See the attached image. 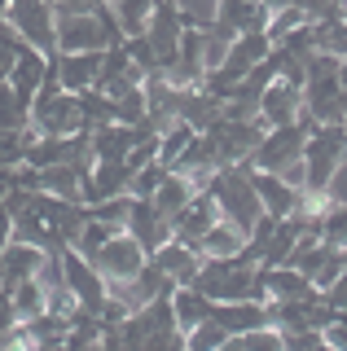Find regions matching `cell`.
Here are the masks:
<instances>
[{
	"mask_svg": "<svg viewBox=\"0 0 347 351\" xmlns=\"http://www.w3.org/2000/svg\"><path fill=\"white\" fill-rule=\"evenodd\" d=\"M128 184H132V167H128V162L97 158L93 167L84 171V206L106 202V197H132V193H128Z\"/></svg>",
	"mask_w": 347,
	"mask_h": 351,
	"instance_id": "12",
	"label": "cell"
},
{
	"mask_svg": "<svg viewBox=\"0 0 347 351\" xmlns=\"http://www.w3.org/2000/svg\"><path fill=\"white\" fill-rule=\"evenodd\" d=\"M31 141H36V132H31V128H23V132H0V171L23 167Z\"/></svg>",
	"mask_w": 347,
	"mask_h": 351,
	"instance_id": "32",
	"label": "cell"
},
{
	"mask_svg": "<svg viewBox=\"0 0 347 351\" xmlns=\"http://www.w3.org/2000/svg\"><path fill=\"white\" fill-rule=\"evenodd\" d=\"M163 176H167V167H163V162H145L141 171H132V184H128V193H132V197H149V193L158 189Z\"/></svg>",
	"mask_w": 347,
	"mask_h": 351,
	"instance_id": "36",
	"label": "cell"
},
{
	"mask_svg": "<svg viewBox=\"0 0 347 351\" xmlns=\"http://www.w3.org/2000/svg\"><path fill=\"white\" fill-rule=\"evenodd\" d=\"M167 303H171V321H176V329L180 334H189L193 325H202L211 316V299L202 290H193V285H176V290L167 294Z\"/></svg>",
	"mask_w": 347,
	"mask_h": 351,
	"instance_id": "23",
	"label": "cell"
},
{
	"mask_svg": "<svg viewBox=\"0 0 347 351\" xmlns=\"http://www.w3.org/2000/svg\"><path fill=\"white\" fill-rule=\"evenodd\" d=\"M224 343H229V334H224L215 321H202V325H193L185 334V351H220Z\"/></svg>",
	"mask_w": 347,
	"mask_h": 351,
	"instance_id": "35",
	"label": "cell"
},
{
	"mask_svg": "<svg viewBox=\"0 0 347 351\" xmlns=\"http://www.w3.org/2000/svg\"><path fill=\"white\" fill-rule=\"evenodd\" d=\"M246 171H251V167H246ZM251 189L259 197V206H264V215H273V219L295 215L299 202H303V193L290 189V184L281 180V176H273V171H251Z\"/></svg>",
	"mask_w": 347,
	"mask_h": 351,
	"instance_id": "17",
	"label": "cell"
},
{
	"mask_svg": "<svg viewBox=\"0 0 347 351\" xmlns=\"http://www.w3.org/2000/svg\"><path fill=\"white\" fill-rule=\"evenodd\" d=\"M115 123H123V128L145 123V84L132 88V93H123V97L115 101Z\"/></svg>",
	"mask_w": 347,
	"mask_h": 351,
	"instance_id": "34",
	"label": "cell"
},
{
	"mask_svg": "<svg viewBox=\"0 0 347 351\" xmlns=\"http://www.w3.org/2000/svg\"><path fill=\"white\" fill-rule=\"evenodd\" d=\"M9 307H14L18 325L36 321V316L45 312V290H40V281L36 277H31V281H14V285H9Z\"/></svg>",
	"mask_w": 347,
	"mask_h": 351,
	"instance_id": "27",
	"label": "cell"
},
{
	"mask_svg": "<svg viewBox=\"0 0 347 351\" xmlns=\"http://www.w3.org/2000/svg\"><path fill=\"white\" fill-rule=\"evenodd\" d=\"M207 321H215L229 338H242L255 329H268V303H215Z\"/></svg>",
	"mask_w": 347,
	"mask_h": 351,
	"instance_id": "19",
	"label": "cell"
},
{
	"mask_svg": "<svg viewBox=\"0 0 347 351\" xmlns=\"http://www.w3.org/2000/svg\"><path fill=\"white\" fill-rule=\"evenodd\" d=\"M259 285H264V303H308L317 299V290H312V281L295 272L290 263H281V268H259Z\"/></svg>",
	"mask_w": 347,
	"mask_h": 351,
	"instance_id": "16",
	"label": "cell"
},
{
	"mask_svg": "<svg viewBox=\"0 0 347 351\" xmlns=\"http://www.w3.org/2000/svg\"><path fill=\"white\" fill-rule=\"evenodd\" d=\"M339 93H343V101H347V58L339 62Z\"/></svg>",
	"mask_w": 347,
	"mask_h": 351,
	"instance_id": "41",
	"label": "cell"
},
{
	"mask_svg": "<svg viewBox=\"0 0 347 351\" xmlns=\"http://www.w3.org/2000/svg\"><path fill=\"white\" fill-rule=\"evenodd\" d=\"M106 0H53V9H71V14H97Z\"/></svg>",
	"mask_w": 347,
	"mask_h": 351,
	"instance_id": "40",
	"label": "cell"
},
{
	"mask_svg": "<svg viewBox=\"0 0 347 351\" xmlns=\"http://www.w3.org/2000/svg\"><path fill=\"white\" fill-rule=\"evenodd\" d=\"M36 351H67V343H36Z\"/></svg>",
	"mask_w": 347,
	"mask_h": 351,
	"instance_id": "43",
	"label": "cell"
},
{
	"mask_svg": "<svg viewBox=\"0 0 347 351\" xmlns=\"http://www.w3.org/2000/svg\"><path fill=\"white\" fill-rule=\"evenodd\" d=\"M145 250L136 246L128 233H115L106 246H97L93 255H88V263L97 268V277H101L106 285H119V281H132L141 268H145Z\"/></svg>",
	"mask_w": 347,
	"mask_h": 351,
	"instance_id": "8",
	"label": "cell"
},
{
	"mask_svg": "<svg viewBox=\"0 0 347 351\" xmlns=\"http://www.w3.org/2000/svg\"><path fill=\"white\" fill-rule=\"evenodd\" d=\"M62 285L75 294V303L88 307V312H97V307L106 303V281L97 277V268L84 255H75V250L67 246L62 250Z\"/></svg>",
	"mask_w": 347,
	"mask_h": 351,
	"instance_id": "9",
	"label": "cell"
},
{
	"mask_svg": "<svg viewBox=\"0 0 347 351\" xmlns=\"http://www.w3.org/2000/svg\"><path fill=\"white\" fill-rule=\"evenodd\" d=\"M207 193H211L220 219H229V224L242 228V233H251V224L264 215V206H259V197L251 189V171H246V162H242V167H220L207 180Z\"/></svg>",
	"mask_w": 347,
	"mask_h": 351,
	"instance_id": "4",
	"label": "cell"
},
{
	"mask_svg": "<svg viewBox=\"0 0 347 351\" xmlns=\"http://www.w3.org/2000/svg\"><path fill=\"white\" fill-rule=\"evenodd\" d=\"M215 119H220V101L207 88H185L180 93V123H189L193 132H207Z\"/></svg>",
	"mask_w": 347,
	"mask_h": 351,
	"instance_id": "26",
	"label": "cell"
},
{
	"mask_svg": "<svg viewBox=\"0 0 347 351\" xmlns=\"http://www.w3.org/2000/svg\"><path fill=\"white\" fill-rule=\"evenodd\" d=\"M339 9H343V18H347V0H339Z\"/></svg>",
	"mask_w": 347,
	"mask_h": 351,
	"instance_id": "44",
	"label": "cell"
},
{
	"mask_svg": "<svg viewBox=\"0 0 347 351\" xmlns=\"http://www.w3.org/2000/svg\"><path fill=\"white\" fill-rule=\"evenodd\" d=\"M53 75L67 93H84L101 75V53H53Z\"/></svg>",
	"mask_w": 347,
	"mask_h": 351,
	"instance_id": "20",
	"label": "cell"
},
{
	"mask_svg": "<svg viewBox=\"0 0 347 351\" xmlns=\"http://www.w3.org/2000/svg\"><path fill=\"white\" fill-rule=\"evenodd\" d=\"M303 141H308V128H303V123L268 128L264 136H259L255 154L246 158V167H251V171H281V167H290V162L303 158Z\"/></svg>",
	"mask_w": 347,
	"mask_h": 351,
	"instance_id": "7",
	"label": "cell"
},
{
	"mask_svg": "<svg viewBox=\"0 0 347 351\" xmlns=\"http://www.w3.org/2000/svg\"><path fill=\"white\" fill-rule=\"evenodd\" d=\"M123 233L132 237L136 246L145 250V255H154L163 241H171V224L145 202V197H132V206H128V219H123Z\"/></svg>",
	"mask_w": 347,
	"mask_h": 351,
	"instance_id": "11",
	"label": "cell"
},
{
	"mask_svg": "<svg viewBox=\"0 0 347 351\" xmlns=\"http://www.w3.org/2000/svg\"><path fill=\"white\" fill-rule=\"evenodd\" d=\"M40 259H45V250L36 246H23V241H9L5 250H0V277H5V290L14 281H31L40 272Z\"/></svg>",
	"mask_w": 347,
	"mask_h": 351,
	"instance_id": "24",
	"label": "cell"
},
{
	"mask_svg": "<svg viewBox=\"0 0 347 351\" xmlns=\"http://www.w3.org/2000/svg\"><path fill=\"white\" fill-rule=\"evenodd\" d=\"M193 290H202L211 303H264V285H259V268L246 263L242 255L229 259H202Z\"/></svg>",
	"mask_w": 347,
	"mask_h": 351,
	"instance_id": "1",
	"label": "cell"
},
{
	"mask_svg": "<svg viewBox=\"0 0 347 351\" xmlns=\"http://www.w3.org/2000/svg\"><path fill=\"white\" fill-rule=\"evenodd\" d=\"M220 351H246V343H242V338H229V343H224Z\"/></svg>",
	"mask_w": 347,
	"mask_h": 351,
	"instance_id": "42",
	"label": "cell"
},
{
	"mask_svg": "<svg viewBox=\"0 0 347 351\" xmlns=\"http://www.w3.org/2000/svg\"><path fill=\"white\" fill-rule=\"evenodd\" d=\"M343 158H347V123L308 128V141H303V193L330 189Z\"/></svg>",
	"mask_w": 347,
	"mask_h": 351,
	"instance_id": "3",
	"label": "cell"
},
{
	"mask_svg": "<svg viewBox=\"0 0 347 351\" xmlns=\"http://www.w3.org/2000/svg\"><path fill=\"white\" fill-rule=\"evenodd\" d=\"M268 9L259 0H220L215 5V22H211V36L220 40H237V36H251V31H264Z\"/></svg>",
	"mask_w": 347,
	"mask_h": 351,
	"instance_id": "10",
	"label": "cell"
},
{
	"mask_svg": "<svg viewBox=\"0 0 347 351\" xmlns=\"http://www.w3.org/2000/svg\"><path fill=\"white\" fill-rule=\"evenodd\" d=\"M18 53H23V40L9 31V22H0V80H9V71H14Z\"/></svg>",
	"mask_w": 347,
	"mask_h": 351,
	"instance_id": "37",
	"label": "cell"
},
{
	"mask_svg": "<svg viewBox=\"0 0 347 351\" xmlns=\"http://www.w3.org/2000/svg\"><path fill=\"white\" fill-rule=\"evenodd\" d=\"M299 114H303V93L299 88H290V84H281L273 80L264 88V97H259V106H255V119L268 128H286V123H299Z\"/></svg>",
	"mask_w": 347,
	"mask_h": 351,
	"instance_id": "13",
	"label": "cell"
},
{
	"mask_svg": "<svg viewBox=\"0 0 347 351\" xmlns=\"http://www.w3.org/2000/svg\"><path fill=\"white\" fill-rule=\"evenodd\" d=\"M325 197H330V202H347V158L339 162V171H334V180H330V189H325Z\"/></svg>",
	"mask_w": 347,
	"mask_h": 351,
	"instance_id": "39",
	"label": "cell"
},
{
	"mask_svg": "<svg viewBox=\"0 0 347 351\" xmlns=\"http://www.w3.org/2000/svg\"><path fill=\"white\" fill-rule=\"evenodd\" d=\"M53 44H58V53H106V49H115V44H123V31H119L110 5H101L97 14H71V9H58Z\"/></svg>",
	"mask_w": 347,
	"mask_h": 351,
	"instance_id": "2",
	"label": "cell"
},
{
	"mask_svg": "<svg viewBox=\"0 0 347 351\" xmlns=\"http://www.w3.org/2000/svg\"><path fill=\"white\" fill-rule=\"evenodd\" d=\"M5 22H9V31H14L27 49L45 53V58L58 53V44H53V22H58L53 0H9V5H5Z\"/></svg>",
	"mask_w": 347,
	"mask_h": 351,
	"instance_id": "6",
	"label": "cell"
},
{
	"mask_svg": "<svg viewBox=\"0 0 347 351\" xmlns=\"http://www.w3.org/2000/svg\"><path fill=\"white\" fill-rule=\"evenodd\" d=\"M242 246H246V233H242V228H233L229 219H215L193 250H198L202 259H229V255H242Z\"/></svg>",
	"mask_w": 347,
	"mask_h": 351,
	"instance_id": "25",
	"label": "cell"
},
{
	"mask_svg": "<svg viewBox=\"0 0 347 351\" xmlns=\"http://www.w3.org/2000/svg\"><path fill=\"white\" fill-rule=\"evenodd\" d=\"M171 5H176V14L189 31H207L215 22V5H220V0H171Z\"/></svg>",
	"mask_w": 347,
	"mask_h": 351,
	"instance_id": "33",
	"label": "cell"
},
{
	"mask_svg": "<svg viewBox=\"0 0 347 351\" xmlns=\"http://www.w3.org/2000/svg\"><path fill=\"white\" fill-rule=\"evenodd\" d=\"M193 136H198V132H193L189 123H180V119L163 128V132H158V162H163V167H167V171L176 167V162L185 158V149L193 145Z\"/></svg>",
	"mask_w": 347,
	"mask_h": 351,
	"instance_id": "28",
	"label": "cell"
},
{
	"mask_svg": "<svg viewBox=\"0 0 347 351\" xmlns=\"http://www.w3.org/2000/svg\"><path fill=\"white\" fill-rule=\"evenodd\" d=\"M31 123V106L9 88V80H0V132H23Z\"/></svg>",
	"mask_w": 347,
	"mask_h": 351,
	"instance_id": "30",
	"label": "cell"
},
{
	"mask_svg": "<svg viewBox=\"0 0 347 351\" xmlns=\"http://www.w3.org/2000/svg\"><path fill=\"white\" fill-rule=\"evenodd\" d=\"M202 136H207V145H211L215 167H242L255 154L259 136H264V123H259V119H215Z\"/></svg>",
	"mask_w": 347,
	"mask_h": 351,
	"instance_id": "5",
	"label": "cell"
},
{
	"mask_svg": "<svg viewBox=\"0 0 347 351\" xmlns=\"http://www.w3.org/2000/svg\"><path fill=\"white\" fill-rule=\"evenodd\" d=\"M242 343H246V351H286V347H281V334L273 325L255 329V334H242Z\"/></svg>",
	"mask_w": 347,
	"mask_h": 351,
	"instance_id": "38",
	"label": "cell"
},
{
	"mask_svg": "<svg viewBox=\"0 0 347 351\" xmlns=\"http://www.w3.org/2000/svg\"><path fill=\"white\" fill-rule=\"evenodd\" d=\"M198 193H202V184L193 180V176H185V171H167V176L158 180V189L149 193L145 202H149V206H154V211H158V215L171 224V219L185 211V206H189Z\"/></svg>",
	"mask_w": 347,
	"mask_h": 351,
	"instance_id": "14",
	"label": "cell"
},
{
	"mask_svg": "<svg viewBox=\"0 0 347 351\" xmlns=\"http://www.w3.org/2000/svg\"><path fill=\"white\" fill-rule=\"evenodd\" d=\"M36 193H49V197H58V202L84 206V167H75V162L40 167L36 171Z\"/></svg>",
	"mask_w": 347,
	"mask_h": 351,
	"instance_id": "18",
	"label": "cell"
},
{
	"mask_svg": "<svg viewBox=\"0 0 347 351\" xmlns=\"http://www.w3.org/2000/svg\"><path fill=\"white\" fill-rule=\"evenodd\" d=\"M149 263L167 277L171 285H193V277H198V268H202V255L189 246V241H163V246L149 255Z\"/></svg>",
	"mask_w": 347,
	"mask_h": 351,
	"instance_id": "15",
	"label": "cell"
},
{
	"mask_svg": "<svg viewBox=\"0 0 347 351\" xmlns=\"http://www.w3.org/2000/svg\"><path fill=\"white\" fill-rule=\"evenodd\" d=\"M49 66H53V58H45V53H36V49H27V44H23L14 71H9V88H14V93L31 106V101H36V93H40V84H45V75H49Z\"/></svg>",
	"mask_w": 347,
	"mask_h": 351,
	"instance_id": "22",
	"label": "cell"
},
{
	"mask_svg": "<svg viewBox=\"0 0 347 351\" xmlns=\"http://www.w3.org/2000/svg\"><path fill=\"white\" fill-rule=\"evenodd\" d=\"M317 237L325 241V246H334V250H347V202H330V206H325Z\"/></svg>",
	"mask_w": 347,
	"mask_h": 351,
	"instance_id": "31",
	"label": "cell"
},
{
	"mask_svg": "<svg viewBox=\"0 0 347 351\" xmlns=\"http://www.w3.org/2000/svg\"><path fill=\"white\" fill-rule=\"evenodd\" d=\"M215 219H220V211H215L211 193L202 189V193H198V197H193V202L185 206V211H180L176 219H171V237H176V241H189V246H198V241H202V233H207V228L215 224Z\"/></svg>",
	"mask_w": 347,
	"mask_h": 351,
	"instance_id": "21",
	"label": "cell"
},
{
	"mask_svg": "<svg viewBox=\"0 0 347 351\" xmlns=\"http://www.w3.org/2000/svg\"><path fill=\"white\" fill-rule=\"evenodd\" d=\"M106 5H110L119 31H123V40H128V36H141V31H145V22H149L158 0H106Z\"/></svg>",
	"mask_w": 347,
	"mask_h": 351,
	"instance_id": "29",
	"label": "cell"
}]
</instances>
